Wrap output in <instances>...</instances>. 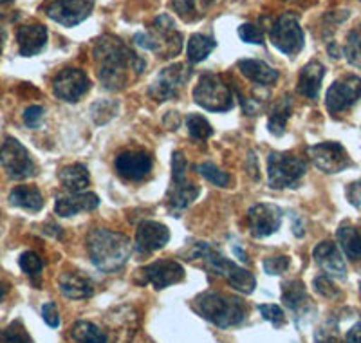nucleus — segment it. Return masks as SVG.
<instances>
[{"label":"nucleus","instance_id":"58836bf2","mask_svg":"<svg viewBox=\"0 0 361 343\" xmlns=\"http://www.w3.org/2000/svg\"><path fill=\"white\" fill-rule=\"evenodd\" d=\"M316 343H341L340 331H338L336 320H329L324 325L318 327V331L314 332Z\"/></svg>","mask_w":361,"mask_h":343},{"label":"nucleus","instance_id":"c03bdc74","mask_svg":"<svg viewBox=\"0 0 361 343\" xmlns=\"http://www.w3.org/2000/svg\"><path fill=\"white\" fill-rule=\"evenodd\" d=\"M238 37L243 38L246 44H264V31L255 24H243L238 28Z\"/></svg>","mask_w":361,"mask_h":343},{"label":"nucleus","instance_id":"9b49d317","mask_svg":"<svg viewBox=\"0 0 361 343\" xmlns=\"http://www.w3.org/2000/svg\"><path fill=\"white\" fill-rule=\"evenodd\" d=\"M307 155L309 160L314 163V167L320 168L325 174H338V172H343L345 168L353 164L343 145L336 143V141L312 145L307 148Z\"/></svg>","mask_w":361,"mask_h":343},{"label":"nucleus","instance_id":"1a4fd4ad","mask_svg":"<svg viewBox=\"0 0 361 343\" xmlns=\"http://www.w3.org/2000/svg\"><path fill=\"white\" fill-rule=\"evenodd\" d=\"M0 164L11 179H27L37 174V164L27 148L15 138H8L0 148Z\"/></svg>","mask_w":361,"mask_h":343},{"label":"nucleus","instance_id":"e433bc0d","mask_svg":"<svg viewBox=\"0 0 361 343\" xmlns=\"http://www.w3.org/2000/svg\"><path fill=\"white\" fill-rule=\"evenodd\" d=\"M0 343H33V339L20 322H13L6 329H0Z\"/></svg>","mask_w":361,"mask_h":343},{"label":"nucleus","instance_id":"20e7f679","mask_svg":"<svg viewBox=\"0 0 361 343\" xmlns=\"http://www.w3.org/2000/svg\"><path fill=\"white\" fill-rule=\"evenodd\" d=\"M193 258H202L209 271L221 275L226 282L230 284L231 287H235L237 291L244 294H251L257 286V280H255L253 275L247 270L240 267L238 264L231 262L230 258H226L224 255L219 253L217 249H214L206 242H197L193 246L192 251Z\"/></svg>","mask_w":361,"mask_h":343},{"label":"nucleus","instance_id":"79ce46f5","mask_svg":"<svg viewBox=\"0 0 361 343\" xmlns=\"http://www.w3.org/2000/svg\"><path fill=\"white\" fill-rule=\"evenodd\" d=\"M312 286H314L316 293L325 296V299H336L338 294H340L338 287L334 286L333 278L329 277V275H320V277H316Z\"/></svg>","mask_w":361,"mask_h":343},{"label":"nucleus","instance_id":"6e6552de","mask_svg":"<svg viewBox=\"0 0 361 343\" xmlns=\"http://www.w3.org/2000/svg\"><path fill=\"white\" fill-rule=\"evenodd\" d=\"M186 163L183 152H173L172 157V181H170L169 192H166V200H169V208L172 212H180V210L188 208L193 200L199 197V186L193 184L186 176Z\"/></svg>","mask_w":361,"mask_h":343},{"label":"nucleus","instance_id":"a878e982","mask_svg":"<svg viewBox=\"0 0 361 343\" xmlns=\"http://www.w3.org/2000/svg\"><path fill=\"white\" fill-rule=\"evenodd\" d=\"M238 71L259 85H271L279 80V71L269 67L262 60H240L238 61Z\"/></svg>","mask_w":361,"mask_h":343},{"label":"nucleus","instance_id":"2eb2a0df","mask_svg":"<svg viewBox=\"0 0 361 343\" xmlns=\"http://www.w3.org/2000/svg\"><path fill=\"white\" fill-rule=\"evenodd\" d=\"M89 89V76L76 67H67V69L60 71L53 80L54 96L58 100H63V102H78Z\"/></svg>","mask_w":361,"mask_h":343},{"label":"nucleus","instance_id":"49530a36","mask_svg":"<svg viewBox=\"0 0 361 343\" xmlns=\"http://www.w3.org/2000/svg\"><path fill=\"white\" fill-rule=\"evenodd\" d=\"M42 318L49 327H58L60 325V315H58V307L54 302H47L42 307Z\"/></svg>","mask_w":361,"mask_h":343},{"label":"nucleus","instance_id":"f3484780","mask_svg":"<svg viewBox=\"0 0 361 343\" xmlns=\"http://www.w3.org/2000/svg\"><path fill=\"white\" fill-rule=\"evenodd\" d=\"M140 273L145 277V284H152L156 289H164L185 278V267L177 260H157L145 266Z\"/></svg>","mask_w":361,"mask_h":343},{"label":"nucleus","instance_id":"39448f33","mask_svg":"<svg viewBox=\"0 0 361 343\" xmlns=\"http://www.w3.org/2000/svg\"><path fill=\"white\" fill-rule=\"evenodd\" d=\"M173 20L166 15H161L154 22V33H137L134 37L135 44L154 53H163L164 58L177 56L183 47V37L177 33Z\"/></svg>","mask_w":361,"mask_h":343},{"label":"nucleus","instance_id":"de8ad7c7","mask_svg":"<svg viewBox=\"0 0 361 343\" xmlns=\"http://www.w3.org/2000/svg\"><path fill=\"white\" fill-rule=\"evenodd\" d=\"M347 199L353 206L360 208L361 206V179L356 181V183L349 184V188H347Z\"/></svg>","mask_w":361,"mask_h":343},{"label":"nucleus","instance_id":"a18cd8bd","mask_svg":"<svg viewBox=\"0 0 361 343\" xmlns=\"http://www.w3.org/2000/svg\"><path fill=\"white\" fill-rule=\"evenodd\" d=\"M42 118H44V107L40 105H31L25 109L24 112V123L27 125V127L35 128L40 125Z\"/></svg>","mask_w":361,"mask_h":343},{"label":"nucleus","instance_id":"603ef678","mask_svg":"<svg viewBox=\"0 0 361 343\" xmlns=\"http://www.w3.org/2000/svg\"><path fill=\"white\" fill-rule=\"evenodd\" d=\"M8 2H11V0H0V4H8Z\"/></svg>","mask_w":361,"mask_h":343},{"label":"nucleus","instance_id":"dca6fc26","mask_svg":"<svg viewBox=\"0 0 361 343\" xmlns=\"http://www.w3.org/2000/svg\"><path fill=\"white\" fill-rule=\"evenodd\" d=\"M247 224L255 239L269 237L282 224V210L271 203H260L247 212Z\"/></svg>","mask_w":361,"mask_h":343},{"label":"nucleus","instance_id":"09e8293b","mask_svg":"<svg viewBox=\"0 0 361 343\" xmlns=\"http://www.w3.org/2000/svg\"><path fill=\"white\" fill-rule=\"evenodd\" d=\"M345 343H361V322L350 327V331L345 336Z\"/></svg>","mask_w":361,"mask_h":343},{"label":"nucleus","instance_id":"4468645a","mask_svg":"<svg viewBox=\"0 0 361 343\" xmlns=\"http://www.w3.org/2000/svg\"><path fill=\"white\" fill-rule=\"evenodd\" d=\"M94 8V0H53L45 6V13L51 20L63 28H74L82 24Z\"/></svg>","mask_w":361,"mask_h":343},{"label":"nucleus","instance_id":"a211bd4d","mask_svg":"<svg viewBox=\"0 0 361 343\" xmlns=\"http://www.w3.org/2000/svg\"><path fill=\"white\" fill-rule=\"evenodd\" d=\"M170 241L169 228L156 221H143L135 231L134 249L141 255L154 253L157 249L164 248Z\"/></svg>","mask_w":361,"mask_h":343},{"label":"nucleus","instance_id":"423d86ee","mask_svg":"<svg viewBox=\"0 0 361 343\" xmlns=\"http://www.w3.org/2000/svg\"><path fill=\"white\" fill-rule=\"evenodd\" d=\"M307 172V163L289 152H271L267 157V183L271 188L282 190L295 186Z\"/></svg>","mask_w":361,"mask_h":343},{"label":"nucleus","instance_id":"c756f323","mask_svg":"<svg viewBox=\"0 0 361 343\" xmlns=\"http://www.w3.org/2000/svg\"><path fill=\"white\" fill-rule=\"evenodd\" d=\"M293 112V105L289 96L280 100L279 103L275 105V109L271 111L269 114V121H267V128L273 136H283L286 132V125H288L289 118H291Z\"/></svg>","mask_w":361,"mask_h":343},{"label":"nucleus","instance_id":"ea45409f","mask_svg":"<svg viewBox=\"0 0 361 343\" xmlns=\"http://www.w3.org/2000/svg\"><path fill=\"white\" fill-rule=\"evenodd\" d=\"M345 54L349 58L353 66L361 67V33L360 31H353L347 38V45H345Z\"/></svg>","mask_w":361,"mask_h":343},{"label":"nucleus","instance_id":"473e14b6","mask_svg":"<svg viewBox=\"0 0 361 343\" xmlns=\"http://www.w3.org/2000/svg\"><path fill=\"white\" fill-rule=\"evenodd\" d=\"M206 0H172V8L176 9L183 20L195 22L202 17V9Z\"/></svg>","mask_w":361,"mask_h":343},{"label":"nucleus","instance_id":"f257e3e1","mask_svg":"<svg viewBox=\"0 0 361 343\" xmlns=\"http://www.w3.org/2000/svg\"><path fill=\"white\" fill-rule=\"evenodd\" d=\"M94 60L99 82L109 90L123 89L130 73L135 71L140 74L145 67V61L116 37H103L98 40L94 47Z\"/></svg>","mask_w":361,"mask_h":343},{"label":"nucleus","instance_id":"a19ab883","mask_svg":"<svg viewBox=\"0 0 361 343\" xmlns=\"http://www.w3.org/2000/svg\"><path fill=\"white\" fill-rule=\"evenodd\" d=\"M291 266V258L286 255L280 257H267L262 260V267L267 275H282L289 270Z\"/></svg>","mask_w":361,"mask_h":343},{"label":"nucleus","instance_id":"cd10ccee","mask_svg":"<svg viewBox=\"0 0 361 343\" xmlns=\"http://www.w3.org/2000/svg\"><path fill=\"white\" fill-rule=\"evenodd\" d=\"M336 239L340 242L343 253L354 262L361 260V231L354 226H350L349 222H343V224L338 228Z\"/></svg>","mask_w":361,"mask_h":343},{"label":"nucleus","instance_id":"6ab92c4d","mask_svg":"<svg viewBox=\"0 0 361 343\" xmlns=\"http://www.w3.org/2000/svg\"><path fill=\"white\" fill-rule=\"evenodd\" d=\"M116 170L128 181H141L152 170V157L143 150H127L116 157Z\"/></svg>","mask_w":361,"mask_h":343},{"label":"nucleus","instance_id":"5701e85b","mask_svg":"<svg viewBox=\"0 0 361 343\" xmlns=\"http://www.w3.org/2000/svg\"><path fill=\"white\" fill-rule=\"evenodd\" d=\"M58 287L66 294L67 299L82 300L89 299L90 294L94 293V287L89 278L83 277L80 271H67L62 273V277L58 278Z\"/></svg>","mask_w":361,"mask_h":343},{"label":"nucleus","instance_id":"aec40b11","mask_svg":"<svg viewBox=\"0 0 361 343\" xmlns=\"http://www.w3.org/2000/svg\"><path fill=\"white\" fill-rule=\"evenodd\" d=\"M312 257L329 277H347V266H345V260L341 257V251L333 241L320 242L312 251Z\"/></svg>","mask_w":361,"mask_h":343},{"label":"nucleus","instance_id":"c85d7f7f","mask_svg":"<svg viewBox=\"0 0 361 343\" xmlns=\"http://www.w3.org/2000/svg\"><path fill=\"white\" fill-rule=\"evenodd\" d=\"M9 203L18 208L29 210V212H40L44 206V197L40 190L35 186H17L9 193Z\"/></svg>","mask_w":361,"mask_h":343},{"label":"nucleus","instance_id":"4be33fe9","mask_svg":"<svg viewBox=\"0 0 361 343\" xmlns=\"http://www.w3.org/2000/svg\"><path fill=\"white\" fill-rule=\"evenodd\" d=\"M17 42L22 56H35L47 44V28L42 24L20 25L17 31Z\"/></svg>","mask_w":361,"mask_h":343},{"label":"nucleus","instance_id":"0eeeda50","mask_svg":"<svg viewBox=\"0 0 361 343\" xmlns=\"http://www.w3.org/2000/svg\"><path fill=\"white\" fill-rule=\"evenodd\" d=\"M193 100L199 107L209 112H228L233 109V95L230 87L221 80V76L206 73L199 78L193 89Z\"/></svg>","mask_w":361,"mask_h":343},{"label":"nucleus","instance_id":"c9c22d12","mask_svg":"<svg viewBox=\"0 0 361 343\" xmlns=\"http://www.w3.org/2000/svg\"><path fill=\"white\" fill-rule=\"evenodd\" d=\"M118 109V102H112V100H99V102H96L94 105L90 107V114H92V118H94V121L98 123V125H103V123H107L109 119L114 118Z\"/></svg>","mask_w":361,"mask_h":343},{"label":"nucleus","instance_id":"f704fd0d","mask_svg":"<svg viewBox=\"0 0 361 343\" xmlns=\"http://www.w3.org/2000/svg\"><path fill=\"white\" fill-rule=\"evenodd\" d=\"M197 172L202 177H206V181L214 183L215 186H222V188H226V186H230L231 183L230 174H228V172H222L221 168L215 167V164L209 163V161L197 164Z\"/></svg>","mask_w":361,"mask_h":343},{"label":"nucleus","instance_id":"37998d69","mask_svg":"<svg viewBox=\"0 0 361 343\" xmlns=\"http://www.w3.org/2000/svg\"><path fill=\"white\" fill-rule=\"evenodd\" d=\"M259 311H260V315H262V318L267 320V322H271L273 325L282 327L283 323H286V313H283L279 306H275V303L259 306Z\"/></svg>","mask_w":361,"mask_h":343},{"label":"nucleus","instance_id":"9d476101","mask_svg":"<svg viewBox=\"0 0 361 343\" xmlns=\"http://www.w3.org/2000/svg\"><path fill=\"white\" fill-rule=\"evenodd\" d=\"M271 42L283 54L295 56L304 47V31L298 24V17L293 13H283L271 28Z\"/></svg>","mask_w":361,"mask_h":343},{"label":"nucleus","instance_id":"f03ea898","mask_svg":"<svg viewBox=\"0 0 361 343\" xmlns=\"http://www.w3.org/2000/svg\"><path fill=\"white\" fill-rule=\"evenodd\" d=\"M87 248H89L90 260L99 271L114 273L127 264L134 244L123 233L99 228L89 233Z\"/></svg>","mask_w":361,"mask_h":343},{"label":"nucleus","instance_id":"4c0bfd02","mask_svg":"<svg viewBox=\"0 0 361 343\" xmlns=\"http://www.w3.org/2000/svg\"><path fill=\"white\" fill-rule=\"evenodd\" d=\"M18 264H20V270L25 275H29V277H38L42 270H44V262H42V258L35 251L22 253L20 258H18Z\"/></svg>","mask_w":361,"mask_h":343},{"label":"nucleus","instance_id":"ddd939ff","mask_svg":"<svg viewBox=\"0 0 361 343\" xmlns=\"http://www.w3.org/2000/svg\"><path fill=\"white\" fill-rule=\"evenodd\" d=\"M188 69L183 64L170 66L161 71L154 83L148 87V96L156 102H169L179 96V90L188 82Z\"/></svg>","mask_w":361,"mask_h":343},{"label":"nucleus","instance_id":"7c9ffc66","mask_svg":"<svg viewBox=\"0 0 361 343\" xmlns=\"http://www.w3.org/2000/svg\"><path fill=\"white\" fill-rule=\"evenodd\" d=\"M217 47V42L212 37H206V35L195 33L190 37L188 40V60L192 64H201L202 60L212 54V51Z\"/></svg>","mask_w":361,"mask_h":343},{"label":"nucleus","instance_id":"f8f14e48","mask_svg":"<svg viewBox=\"0 0 361 343\" xmlns=\"http://www.w3.org/2000/svg\"><path fill=\"white\" fill-rule=\"evenodd\" d=\"M360 98L361 78H357L356 74H347L329 87L327 95H325V105L331 114H338V112L347 111Z\"/></svg>","mask_w":361,"mask_h":343},{"label":"nucleus","instance_id":"72a5a7b5","mask_svg":"<svg viewBox=\"0 0 361 343\" xmlns=\"http://www.w3.org/2000/svg\"><path fill=\"white\" fill-rule=\"evenodd\" d=\"M186 127H188V134L197 141H206L214 136V128H212L208 119L201 114L186 116Z\"/></svg>","mask_w":361,"mask_h":343},{"label":"nucleus","instance_id":"393cba45","mask_svg":"<svg viewBox=\"0 0 361 343\" xmlns=\"http://www.w3.org/2000/svg\"><path fill=\"white\" fill-rule=\"evenodd\" d=\"M324 76H325V67L322 66L320 61H316V60L309 61L307 66L300 71V78H298L300 95L311 100L318 98V92H320Z\"/></svg>","mask_w":361,"mask_h":343},{"label":"nucleus","instance_id":"7ed1b4c3","mask_svg":"<svg viewBox=\"0 0 361 343\" xmlns=\"http://www.w3.org/2000/svg\"><path fill=\"white\" fill-rule=\"evenodd\" d=\"M193 309L197 311L202 318L221 329L240 325L246 320L247 313L246 303L243 300L230 296V294L215 293V291H206V293L199 294L193 302Z\"/></svg>","mask_w":361,"mask_h":343},{"label":"nucleus","instance_id":"3c124183","mask_svg":"<svg viewBox=\"0 0 361 343\" xmlns=\"http://www.w3.org/2000/svg\"><path fill=\"white\" fill-rule=\"evenodd\" d=\"M6 293H8V287H6L4 284L0 282V302H2V299H4Z\"/></svg>","mask_w":361,"mask_h":343},{"label":"nucleus","instance_id":"864d4df0","mask_svg":"<svg viewBox=\"0 0 361 343\" xmlns=\"http://www.w3.org/2000/svg\"><path fill=\"white\" fill-rule=\"evenodd\" d=\"M360 289H361V284H360Z\"/></svg>","mask_w":361,"mask_h":343},{"label":"nucleus","instance_id":"8fccbe9b","mask_svg":"<svg viewBox=\"0 0 361 343\" xmlns=\"http://www.w3.org/2000/svg\"><path fill=\"white\" fill-rule=\"evenodd\" d=\"M233 251L235 253L238 255V257H240V260L243 262H247V258H246V255H244V251L240 248H238V246H233Z\"/></svg>","mask_w":361,"mask_h":343},{"label":"nucleus","instance_id":"2f4dec72","mask_svg":"<svg viewBox=\"0 0 361 343\" xmlns=\"http://www.w3.org/2000/svg\"><path fill=\"white\" fill-rule=\"evenodd\" d=\"M71 338L78 343H107V336L94 323L80 320L71 327Z\"/></svg>","mask_w":361,"mask_h":343},{"label":"nucleus","instance_id":"bb28decb","mask_svg":"<svg viewBox=\"0 0 361 343\" xmlns=\"http://www.w3.org/2000/svg\"><path fill=\"white\" fill-rule=\"evenodd\" d=\"M60 181H62V184L71 193H80L87 190V186L90 183V177L85 164L74 163L69 164V167H63L60 170Z\"/></svg>","mask_w":361,"mask_h":343},{"label":"nucleus","instance_id":"412c9836","mask_svg":"<svg viewBox=\"0 0 361 343\" xmlns=\"http://www.w3.org/2000/svg\"><path fill=\"white\" fill-rule=\"evenodd\" d=\"M99 206V197L90 192L58 195L54 200V212L60 217H73L82 212H92Z\"/></svg>","mask_w":361,"mask_h":343},{"label":"nucleus","instance_id":"b1692460","mask_svg":"<svg viewBox=\"0 0 361 343\" xmlns=\"http://www.w3.org/2000/svg\"><path fill=\"white\" fill-rule=\"evenodd\" d=\"M282 302L286 307L296 313V318L307 315V309L312 311L311 299H309L305 286L300 280H291L282 286Z\"/></svg>","mask_w":361,"mask_h":343}]
</instances>
